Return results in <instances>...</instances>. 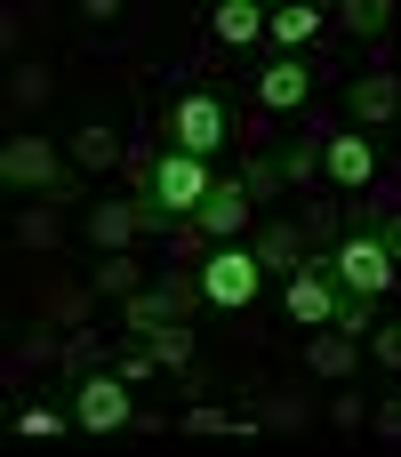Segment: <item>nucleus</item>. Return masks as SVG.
<instances>
[{"label":"nucleus","mask_w":401,"mask_h":457,"mask_svg":"<svg viewBox=\"0 0 401 457\" xmlns=\"http://www.w3.org/2000/svg\"><path fill=\"white\" fill-rule=\"evenodd\" d=\"M145 233V201H88V249H129Z\"/></svg>","instance_id":"11"},{"label":"nucleus","mask_w":401,"mask_h":457,"mask_svg":"<svg viewBox=\"0 0 401 457\" xmlns=\"http://www.w3.org/2000/svg\"><path fill=\"white\" fill-rule=\"evenodd\" d=\"M370 345H378V361H386V370H401V321H378V329H370Z\"/></svg>","instance_id":"34"},{"label":"nucleus","mask_w":401,"mask_h":457,"mask_svg":"<svg viewBox=\"0 0 401 457\" xmlns=\"http://www.w3.org/2000/svg\"><path fill=\"white\" fill-rule=\"evenodd\" d=\"M233 426H241V418H225L217 402H193V410H185V434H233Z\"/></svg>","instance_id":"31"},{"label":"nucleus","mask_w":401,"mask_h":457,"mask_svg":"<svg viewBox=\"0 0 401 457\" xmlns=\"http://www.w3.org/2000/svg\"><path fill=\"white\" fill-rule=\"evenodd\" d=\"M209 24H217V40H225V48H249V40H265L273 8H265V0H217V16H209Z\"/></svg>","instance_id":"16"},{"label":"nucleus","mask_w":401,"mask_h":457,"mask_svg":"<svg viewBox=\"0 0 401 457\" xmlns=\"http://www.w3.org/2000/svg\"><path fill=\"white\" fill-rule=\"evenodd\" d=\"M64 370H72V378L104 370V337H96V329H72V337H64Z\"/></svg>","instance_id":"26"},{"label":"nucleus","mask_w":401,"mask_h":457,"mask_svg":"<svg viewBox=\"0 0 401 457\" xmlns=\"http://www.w3.org/2000/svg\"><path fill=\"white\" fill-rule=\"evenodd\" d=\"M322 177H330L338 193H362V185H378V145H370V137H346V129H330V145H322Z\"/></svg>","instance_id":"9"},{"label":"nucleus","mask_w":401,"mask_h":457,"mask_svg":"<svg viewBox=\"0 0 401 457\" xmlns=\"http://www.w3.org/2000/svg\"><path fill=\"white\" fill-rule=\"evenodd\" d=\"M64 426H80L72 410H48V402H24L16 410V434H32V442H48V434H64Z\"/></svg>","instance_id":"25"},{"label":"nucleus","mask_w":401,"mask_h":457,"mask_svg":"<svg viewBox=\"0 0 401 457\" xmlns=\"http://www.w3.org/2000/svg\"><path fill=\"white\" fill-rule=\"evenodd\" d=\"M338 297H346V289H338V273H330V249H322V257H305V265L281 281V313H289L297 329L338 321Z\"/></svg>","instance_id":"5"},{"label":"nucleus","mask_w":401,"mask_h":457,"mask_svg":"<svg viewBox=\"0 0 401 457\" xmlns=\"http://www.w3.org/2000/svg\"><path fill=\"white\" fill-rule=\"evenodd\" d=\"M169 137H177L185 153H201V161H217V145L233 137V120H225V104H217L209 88H193V96H177V112H169Z\"/></svg>","instance_id":"7"},{"label":"nucleus","mask_w":401,"mask_h":457,"mask_svg":"<svg viewBox=\"0 0 401 457\" xmlns=\"http://www.w3.org/2000/svg\"><path fill=\"white\" fill-rule=\"evenodd\" d=\"M121 169H129V185H137V193H153V169H161V153H153V137H137V145L121 153Z\"/></svg>","instance_id":"29"},{"label":"nucleus","mask_w":401,"mask_h":457,"mask_svg":"<svg viewBox=\"0 0 401 457\" xmlns=\"http://www.w3.org/2000/svg\"><path fill=\"white\" fill-rule=\"evenodd\" d=\"M338 329H346V337H370V329H378V297H354V289H346V297H338Z\"/></svg>","instance_id":"28"},{"label":"nucleus","mask_w":401,"mask_h":457,"mask_svg":"<svg viewBox=\"0 0 401 457\" xmlns=\"http://www.w3.org/2000/svg\"><path fill=\"white\" fill-rule=\"evenodd\" d=\"M64 161H72V153H56L48 137L24 129V137L0 145V185H8V193H72V185H64Z\"/></svg>","instance_id":"4"},{"label":"nucleus","mask_w":401,"mask_h":457,"mask_svg":"<svg viewBox=\"0 0 401 457\" xmlns=\"http://www.w3.org/2000/svg\"><path fill=\"white\" fill-rule=\"evenodd\" d=\"M88 289H104V297H137V289H145V265H137L129 249H104V265L88 273Z\"/></svg>","instance_id":"20"},{"label":"nucleus","mask_w":401,"mask_h":457,"mask_svg":"<svg viewBox=\"0 0 401 457\" xmlns=\"http://www.w3.org/2000/svg\"><path fill=\"white\" fill-rule=\"evenodd\" d=\"M145 345H153V361H161V370H193V329H185V321H161Z\"/></svg>","instance_id":"23"},{"label":"nucleus","mask_w":401,"mask_h":457,"mask_svg":"<svg viewBox=\"0 0 401 457\" xmlns=\"http://www.w3.org/2000/svg\"><path fill=\"white\" fill-rule=\"evenodd\" d=\"M56 201H72V193H40L24 217H16V249H32V257H48L56 241H64V217H56Z\"/></svg>","instance_id":"15"},{"label":"nucleus","mask_w":401,"mask_h":457,"mask_svg":"<svg viewBox=\"0 0 401 457\" xmlns=\"http://www.w3.org/2000/svg\"><path fill=\"white\" fill-rule=\"evenodd\" d=\"M362 418H370V402H362L354 386H346V394H330V426H362Z\"/></svg>","instance_id":"33"},{"label":"nucleus","mask_w":401,"mask_h":457,"mask_svg":"<svg viewBox=\"0 0 401 457\" xmlns=\"http://www.w3.org/2000/svg\"><path fill=\"white\" fill-rule=\"evenodd\" d=\"M72 418H80V434H129L137 426V386L121 370H88V378H72Z\"/></svg>","instance_id":"2"},{"label":"nucleus","mask_w":401,"mask_h":457,"mask_svg":"<svg viewBox=\"0 0 401 457\" xmlns=\"http://www.w3.org/2000/svg\"><path fill=\"white\" fill-rule=\"evenodd\" d=\"M48 361H64V337H56V329H24V345L8 353V378H24V370H48Z\"/></svg>","instance_id":"22"},{"label":"nucleus","mask_w":401,"mask_h":457,"mask_svg":"<svg viewBox=\"0 0 401 457\" xmlns=\"http://www.w3.org/2000/svg\"><path fill=\"white\" fill-rule=\"evenodd\" d=\"M330 273H338V289H354V297H386L401 281V257L386 249V233H346V241L330 249Z\"/></svg>","instance_id":"3"},{"label":"nucleus","mask_w":401,"mask_h":457,"mask_svg":"<svg viewBox=\"0 0 401 457\" xmlns=\"http://www.w3.org/2000/svg\"><path fill=\"white\" fill-rule=\"evenodd\" d=\"M153 370H161V361H153V345H137V353H129V361H121V378H129V386H145V378H153Z\"/></svg>","instance_id":"36"},{"label":"nucleus","mask_w":401,"mask_h":457,"mask_svg":"<svg viewBox=\"0 0 401 457\" xmlns=\"http://www.w3.org/2000/svg\"><path fill=\"white\" fill-rule=\"evenodd\" d=\"M313 8H338V0H313Z\"/></svg>","instance_id":"39"},{"label":"nucleus","mask_w":401,"mask_h":457,"mask_svg":"<svg viewBox=\"0 0 401 457\" xmlns=\"http://www.w3.org/2000/svg\"><path fill=\"white\" fill-rule=\"evenodd\" d=\"M346 112H354L362 129H386L401 112V72H362V80L346 88Z\"/></svg>","instance_id":"13"},{"label":"nucleus","mask_w":401,"mask_h":457,"mask_svg":"<svg viewBox=\"0 0 401 457\" xmlns=\"http://www.w3.org/2000/svg\"><path fill=\"white\" fill-rule=\"evenodd\" d=\"M48 88H56V80H48L40 64H16V72H8V104H16V112H40Z\"/></svg>","instance_id":"24"},{"label":"nucleus","mask_w":401,"mask_h":457,"mask_svg":"<svg viewBox=\"0 0 401 457\" xmlns=\"http://www.w3.org/2000/svg\"><path fill=\"white\" fill-rule=\"evenodd\" d=\"M305 96H313V64H305L297 48H281V56L257 72V104H265V112H297Z\"/></svg>","instance_id":"10"},{"label":"nucleus","mask_w":401,"mask_h":457,"mask_svg":"<svg viewBox=\"0 0 401 457\" xmlns=\"http://www.w3.org/2000/svg\"><path fill=\"white\" fill-rule=\"evenodd\" d=\"M378 233H386V249H394V257H401V201H394V209H386V225H378Z\"/></svg>","instance_id":"37"},{"label":"nucleus","mask_w":401,"mask_h":457,"mask_svg":"<svg viewBox=\"0 0 401 457\" xmlns=\"http://www.w3.org/2000/svg\"><path fill=\"white\" fill-rule=\"evenodd\" d=\"M64 153H72V169H88V177H96V169H113V161H121L129 145H121V129L88 120V129H72V145H64Z\"/></svg>","instance_id":"17"},{"label":"nucleus","mask_w":401,"mask_h":457,"mask_svg":"<svg viewBox=\"0 0 401 457\" xmlns=\"http://www.w3.org/2000/svg\"><path fill=\"white\" fill-rule=\"evenodd\" d=\"M305 249H313V241H305V225H289V217H273V225L257 233V265H265V273H281V281L305 265Z\"/></svg>","instance_id":"14"},{"label":"nucleus","mask_w":401,"mask_h":457,"mask_svg":"<svg viewBox=\"0 0 401 457\" xmlns=\"http://www.w3.org/2000/svg\"><path fill=\"white\" fill-rule=\"evenodd\" d=\"M257 418L289 434V426H305V402H289V394H265V402H257Z\"/></svg>","instance_id":"30"},{"label":"nucleus","mask_w":401,"mask_h":457,"mask_svg":"<svg viewBox=\"0 0 401 457\" xmlns=\"http://www.w3.org/2000/svg\"><path fill=\"white\" fill-rule=\"evenodd\" d=\"M257 289H265L257 241H217V249L201 257V297H209L217 313H241V305H257Z\"/></svg>","instance_id":"1"},{"label":"nucleus","mask_w":401,"mask_h":457,"mask_svg":"<svg viewBox=\"0 0 401 457\" xmlns=\"http://www.w3.org/2000/svg\"><path fill=\"white\" fill-rule=\"evenodd\" d=\"M354 345H362V337H346L338 321H322V329L305 337V370H313L322 386H346V378H354V361H362Z\"/></svg>","instance_id":"12"},{"label":"nucleus","mask_w":401,"mask_h":457,"mask_svg":"<svg viewBox=\"0 0 401 457\" xmlns=\"http://www.w3.org/2000/svg\"><path fill=\"white\" fill-rule=\"evenodd\" d=\"M249 209H257V193H249L241 177H217L209 201L193 209V225H201L209 241H241V233H249Z\"/></svg>","instance_id":"8"},{"label":"nucleus","mask_w":401,"mask_h":457,"mask_svg":"<svg viewBox=\"0 0 401 457\" xmlns=\"http://www.w3.org/2000/svg\"><path fill=\"white\" fill-rule=\"evenodd\" d=\"M297 225H305V241H313V249H338V201H305V217H297Z\"/></svg>","instance_id":"27"},{"label":"nucleus","mask_w":401,"mask_h":457,"mask_svg":"<svg viewBox=\"0 0 401 457\" xmlns=\"http://www.w3.org/2000/svg\"><path fill=\"white\" fill-rule=\"evenodd\" d=\"M322 16H330V8H313V0H305V8H273L265 40H273V48H305V40H322Z\"/></svg>","instance_id":"18"},{"label":"nucleus","mask_w":401,"mask_h":457,"mask_svg":"<svg viewBox=\"0 0 401 457\" xmlns=\"http://www.w3.org/2000/svg\"><path fill=\"white\" fill-rule=\"evenodd\" d=\"M338 24H346L354 40H386L401 16H394V0H338Z\"/></svg>","instance_id":"19"},{"label":"nucleus","mask_w":401,"mask_h":457,"mask_svg":"<svg viewBox=\"0 0 401 457\" xmlns=\"http://www.w3.org/2000/svg\"><path fill=\"white\" fill-rule=\"evenodd\" d=\"M322 145H330V120H313V129H305V137L289 145L281 177H289V185H313V177H322Z\"/></svg>","instance_id":"21"},{"label":"nucleus","mask_w":401,"mask_h":457,"mask_svg":"<svg viewBox=\"0 0 401 457\" xmlns=\"http://www.w3.org/2000/svg\"><path fill=\"white\" fill-rule=\"evenodd\" d=\"M209 185H217V177H209V161L177 145V153H161V169H153V193H145V201H161L169 217H193V209L209 201Z\"/></svg>","instance_id":"6"},{"label":"nucleus","mask_w":401,"mask_h":457,"mask_svg":"<svg viewBox=\"0 0 401 457\" xmlns=\"http://www.w3.org/2000/svg\"><path fill=\"white\" fill-rule=\"evenodd\" d=\"M80 8H88V24H113L121 16V0H80Z\"/></svg>","instance_id":"38"},{"label":"nucleus","mask_w":401,"mask_h":457,"mask_svg":"<svg viewBox=\"0 0 401 457\" xmlns=\"http://www.w3.org/2000/svg\"><path fill=\"white\" fill-rule=\"evenodd\" d=\"M370 426H378V434H386V442H401V394H386V402H378V410H370Z\"/></svg>","instance_id":"35"},{"label":"nucleus","mask_w":401,"mask_h":457,"mask_svg":"<svg viewBox=\"0 0 401 457\" xmlns=\"http://www.w3.org/2000/svg\"><path fill=\"white\" fill-rule=\"evenodd\" d=\"M241 185H249L257 201H273V193H281V169H273V161H249V169H241Z\"/></svg>","instance_id":"32"}]
</instances>
